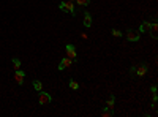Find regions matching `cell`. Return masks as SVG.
<instances>
[{"instance_id": "6da1fadb", "label": "cell", "mask_w": 158, "mask_h": 117, "mask_svg": "<svg viewBox=\"0 0 158 117\" xmlns=\"http://www.w3.org/2000/svg\"><path fill=\"white\" fill-rule=\"evenodd\" d=\"M51 101H52V97H51L48 92L40 90V95H38V103H40L41 106H44V104H49Z\"/></svg>"}, {"instance_id": "7a4b0ae2", "label": "cell", "mask_w": 158, "mask_h": 117, "mask_svg": "<svg viewBox=\"0 0 158 117\" xmlns=\"http://www.w3.org/2000/svg\"><path fill=\"white\" fill-rule=\"evenodd\" d=\"M59 8H60L62 11H65V13H71V14H74V5H73V2L63 0V2L59 5Z\"/></svg>"}, {"instance_id": "3957f363", "label": "cell", "mask_w": 158, "mask_h": 117, "mask_svg": "<svg viewBox=\"0 0 158 117\" xmlns=\"http://www.w3.org/2000/svg\"><path fill=\"white\" fill-rule=\"evenodd\" d=\"M71 65H73V60H71V59H68L67 56H65V57H62V59H60V64H59V71L67 70V68H70Z\"/></svg>"}, {"instance_id": "277c9868", "label": "cell", "mask_w": 158, "mask_h": 117, "mask_svg": "<svg viewBox=\"0 0 158 117\" xmlns=\"http://www.w3.org/2000/svg\"><path fill=\"white\" fill-rule=\"evenodd\" d=\"M147 71H149V65H147V64H141V65H138V67L134 68V73H136V76H138V78L145 76Z\"/></svg>"}, {"instance_id": "5b68a950", "label": "cell", "mask_w": 158, "mask_h": 117, "mask_svg": "<svg viewBox=\"0 0 158 117\" xmlns=\"http://www.w3.org/2000/svg\"><path fill=\"white\" fill-rule=\"evenodd\" d=\"M65 51H67V57L68 59H71L73 62L76 60V49H74L73 44H67V46H65Z\"/></svg>"}, {"instance_id": "8992f818", "label": "cell", "mask_w": 158, "mask_h": 117, "mask_svg": "<svg viewBox=\"0 0 158 117\" xmlns=\"http://www.w3.org/2000/svg\"><path fill=\"white\" fill-rule=\"evenodd\" d=\"M127 40L128 41H131V43H136V41H139V33L138 32H134V30H127Z\"/></svg>"}, {"instance_id": "52a82bcc", "label": "cell", "mask_w": 158, "mask_h": 117, "mask_svg": "<svg viewBox=\"0 0 158 117\" xmlns=\"http://www.w3.org/2000/svg\"><path fill=\"white\" fill-rule=\"evenodd\" d=\"M24 78H25V75H24V71H21V70H14V81L19 86H22L24 84Z\"/></svg>"}, {"instance_id": "ba28073f", "label": "cell", "mask_w": 158, "mask_h": 117, "mask_svg": "<svg viewBox=\"0 0 158 117\" xmlns=\"http://www.w3.org/2000/svg\"><path fill=\"white\" fill-rule=\"evenodd\" d=\"M100 115H103V117H112V115H114V112H112V109H111V108L105 106L103 109L100 111Z\"/></svg>"}, {"instance_id": "9c48e42d", "label": "cell", "mask_w": 158, "mask_h": 117, "mask_svg": "<svg viewBox=\"0 0 158 117\" xmlns=\"http://www.w3.org/2000/svg\"><path fill=\"white\" fill-rule=\"evenodd\" d=\"M139 32L141 33H147V32H150V22H142L141 24V27H139Z\"/></svg>"}, {"instance_id": "30bf717a", "label": "cell", "mask_w": 158, "mask_h": 117, "mask_svg": "<svg viewBox=\"0 0 158 117\" xmlns=\"http://www.w3.org/2000/svg\"><path fill=\"white\" fill-rule=\"evenodd\" d=\"M156 30H158L156 22H152V24H150V33H152V38H153V40H156Z\"/></svg>"}, {"instance_id": "8fae6325", "label": "cell", "mask_w": 158, "mask_h": 117, "mask_svg": "<svg viewBox=\"0 0 158 117\" xmlns=\"http://www.w3.org/2000/svg\"><path fill=\"white\" fill-rule=\"evenodd\" d=\"M82 22H84L86 27H90V25H92V16H90V13H86V14H84V21H82Z\"/></svg>"}, {"instance_id": "7c38bea8", "label": "cell", "mask_w": 158, "mask_h": 117, "mask_svg": "<svg viewBox=\"0 0 158 117\" xmlns=\"http://www.w3.org/2000/svg\"><path fill=\"white\" fill-rule=\"evenodd\" d=\"M13 70H21V60L17 57H13Z\"/></svg>"}, {"instance_id": "4fadbf2b", "label": "cell", "mask_w": 158, "mask_h": 117, "mask_svg": "<svg viewBox=\"0 0 158 117\" xmlns=\"http://www.w3.org/2000/svg\"><path fill=\"white\" fill-rule=\"evenodd\" d=\"M114 103H116V97H114V95H111V97L108 98V101H106V106L112 109V108H114Z\"/></svg>"}, {"instance_id": "5bb4252c", "label": "cell", "mask_w": 158, "mask_h": 117, "mask_svg": "<svg viewBox=\"0 0 158 117\" xmlns=\"http://www.w3.org/2000/svg\"><path fill=\"white\" fill-rule=\"evenodd\" d=\"M33 87H35V90H38V92H40V90H43V84H41V81H36V79H35V81H33Z\"/></svg>"}, {"instance_id": "9a60e30c", "label": "cell", "mask_w": 158, "mask_h": 117, "mask_svg": "<svg viewBox=\"0 0 158 117\" xmlns=\"http://www.w3.org/2000/svg\"><path fill=\"white\" fill-rule=\"evenodd\" d=\"M68 86H70V89H73V90H78V89H79V84L76 82V81H73V79L70 81V84H68Z\"/></svg>"}, {"instance_id": "2e32d148", "label": "cell", "mask_w": 158, "mask_h": 117, "mask_svg": "<svg viewBox=\"0 0 158 117\" xmlns=\"http://www.w3.org/2000/svg\"><path fill=\"white\" fill-rule=\"evenodd\" d=\"M74 2H76L78 5H81V6H87L90 0H74Z\"/></svg>"}, {"instance_id": "e0dca14e", "label": "cell", "mask_w": 158, "mask_h": 117, "mask_svg": "<svg viewBox=\"0 0 158 117\" xmlns=\"http://www.w3.org/2000/svg\"><path fill=\"white\" fill-rule=\"evenodd\" d=\"M111 33H112L116 38H120V37H122V35H123V33L120 32V30H116V29H112V30H111Z\"/></svg>"}, {"instance_id": "ac0fdd59", "label": "cell", "mask_w": 158, "mask_h": 117, "mask_svg": "<svg viewBox=\"0 0 158 117\" xmlns=\"http://www.w3.org/2000/svg\"><path fill=\"white\" fill-rule=\"evenodd\" d=\"M150 92H152V95H156V86H152Z\"/></svg>"}, {"instance_id": "d6986e66", "label": "cell", "mask_w": 158, "mask_h": 117, "mask_svg": "<svg viewBox=\"0 0 158 117\" xmlns=\"http://www.w3.org/2000/svg\"><path fill=\"white\" fill-rule=\"evenodd\" d=\"M68 2H74V0H68Z\"/></svg>"}]
</instances>
